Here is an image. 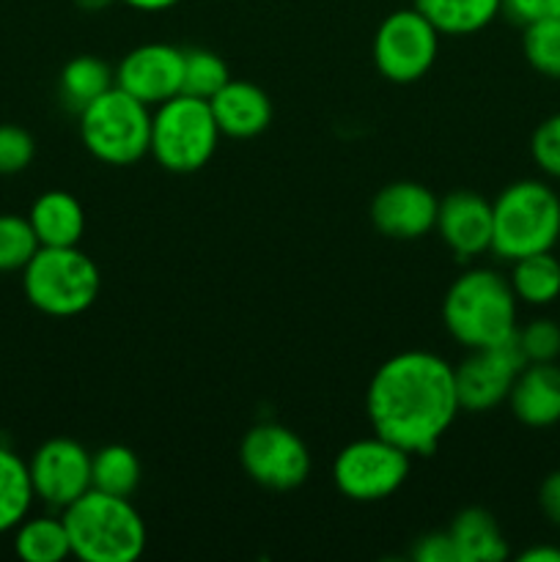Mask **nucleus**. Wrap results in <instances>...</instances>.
<instances>
[{
  "instance_id": "f257e3e1",
  "label": "nucleus",
  "mask_w": 560,
  "mask_h": 562,
  "mask_svg": "<svg viewBox=\"0 0 560 562\" xmlns=\"http://www.w3.org/2000/svg\"><path fill=\"white\" fill-rule=\"evenodd\" d=\"M368 420L410 456L437 450L459 415L456 368L432 351H404L379 366L366 395Z\"/></svg>"
},
{
  "instance_id": "f03ea898",
  "label": "nucleus",
  "mask_w": 560,
  "mask_h": 562,
  "mask_svg": "<svg viewBox=\"0 0 560 562\" xmlns=\"http://www.w3.org/2000/svg\"><path fill=\"white\" fill-rule=\"evenodd\" d=\"M516 294L494 269H470L450 285L443 302L448 333L467 349H489L516 338Z\"/></svg>"
},
{
  "instance_id": "7ed1b4c3",
  "label": "nucleus",
  "mask_w": 560,
  "mask_h": 562,
  "mask_svg": "<svg viewBox=\"0 0 560 562\" xmlns=\"http://www.w3.org/2000/svg\"><path fill=\"white\" fill-rule=\"evenodd\" d=\"M71 554L82 562H135L146 552V521L130 503L99 488H88L64 508Z\"/></svg>"
},
{
  "instance_id": "20e7f679",
  "label": "nucleus",
  "mask_w": 560,
  "mask_h": 562,
  "mask_svg": "<svg viewBox=\"0 0 560 562\" xmlns=\"http://www.w3.org/2000/svg\"><path fill=\"white\" fill-rule=\"evenodd\" d=\"M492 250L505 261L547 252L560 239V195L538 179L505 187L492 203Z\"/></svg>"
},
{
  "instance_id": "39448f33",
  "label": "nucleus",
  "mask_w": 560,
  "mask_h": 562,
  "mask_svg": "<svg viewBox=\"0 0 560 562\" xmlns=\"http://www.w3.org/2000/svg\"><path fill=\"white\" fill-rule=\"evenodd\" d=\"M220 135L209 99L192 93H176L152 113V154L170 173L201 170L217 151Z\"/></svg>"
},
{
  "instance_id": "423d86ee",
  "label": "nucleus",
  "mask_w": 560,
  "mask_h": 562,
  "mask_svg": "<svg viewBox=\"0 0 560 562\" xmlns=\"http://www.w3.org/2000/svg\"><path fill=\"white\" fill-rule=\"evenodd\" d=\"M99 269L80 247H38L22 269L27 302L47 316H77L99 296Z\"/></svg>"
},
{
  "instance_id": "0eeeda50",
  "label": "nucleus",
  "mask_w": 560,
  "mask_h": 562,
  "mask_svg": "<svg viewBox=\"0 0 560 562\" xmlns=\"http://www.w3.org/2000/svg\"><path fill=\"white\" fill-rule=\"evenodd\" d=\"M80 137L108 165H132L152 151V110L113 86L80 113Z\"/></svg>"
},
{
  "instance_id": "6e6552de",
  "label": "nucleus",
  "mask_w": 560,
  "mask_h": 562,
  "mask_svg": "<svg viewBox=\"0 0 560 562\" xmlns=\"http://www.w3.org/2000/svg\"><path fill=\"white\" fill-rule=\"evenodd\" d=\"M412 456L384 437L357 439L346 445L333 464V481L355 503H379L404 486Z\"/></svg>"
},
{
  "instance_id": "1a4fd4ad",
  "label": "nucleus",
  "mask_w": 560,
  "mask_h": 562,
  "mask_svg": "<svg viewBox=\"0 0 560 562\" xmlns=\"http://www.w3.org/2000/svg\"><path fill=\"white\" fill-rule=\"evenodd\" d=\"M439 53V31L417 9L393 11L373 36V60L382 77L415 82L434 66Z\"/></svg>"
},
{
  "instance_id": "9d476101",
  "label": "nucleus",
  "mask_w": 560,
  "mask_h": 562,
  "mask_svg": "<svg viewBox=\"0 0 560 562\" xmlns=\"http://www.w3.org/2000/svg\"><path fill=\"white\" fill-rule=\"evenodd\" d=\"M242 467L264 488L289 492L311 475V453L291 428L261 423L250 428L239 448Z\"/></svg>"
},
{
  "instance_id": "9b49d317",
  "label": "nucleus",
  "mask_w": 560,
  "mask_h": 562,
  "mask_svg": "<svg viewBox=\"0 0 560 562\" xmlns=\"http://www.w3.org/2000/svg\"><path fill=\"white\" fill-rule=\"evenodd\" d=\"M525 366L527 360L516 338L489 349H472V355L456 368V393L461 409L489 412L508 401L511 387Z\"/></svg>"
},
{
  "instance_id": "f8f14e48",
  "label": "nucleus",
  "mask_w": 560,
  "mask_h": 562,
  "mask_svg": "<svg viewBox=\"0 0 560 562\" xmlns=\"http://www.w3.org/2000/svg\"><path fill=\"white\" fill-rule=\"evenodd\" d=\"M33 492L53 508H69L91 488V453L75 439H49L33 453Z\"/></svg>"
},
{
  "instance_id": "ddd939ff",
  "label": "nucleus",
  "mask_w": 560,
  "mask_h": 562,
  "mask_svg": "<svg viewBox=\"0 0 560 562\" xmlns=\"http://www.w3.org/2000/svg\"><path fill=\"white\" fill-rule=\"evenodd\" d=\"M115 86L148 108L168 102L184 86V53L170 44H143L115 69Z\"/></svg>"
},
{
  "instance_id": "4468645a",
  "label": "nucleus",
  "mask_w": 560,
  "mask_h": 562,
  "mask_svg": "<svg viewBox=\"0 0 560 562\" xmlns=\"http://www.w3.org/2000/svg\"><path fill=\"white\" fill-rule=\"evenodd\" d=\"M439 201L417 181H395L382 187L371 203V220L390 239H421L437 225Z\"/></svg>"
},
{
  "instance_id": "2eb2a0df",
  "label": "nucleus",
  "mask_w": 560,
  "mask_h": 562,
  "mask_svg": "<svg viewBox=\"0 0 560 562\" xmlns=\"http://www.w3.org/2000/svg\"><path fill=\"white\" fill-rule=\"evenodd\" d=\"M445 245L461 258H475L492 250L494 214L492 203L478 192L459 190L439 201L437 225Z\"/></svg>"
},
{
  "instance_id": "dca6fc26",
  "label": "nucleus",
  "mask_w": 560,
  "mask_h": 562,
  "mask_svg": "<svg viewBox=\"0 0 560 562\" xmlns=\"http://www.w3.org/2000/svg\"><path fill=\"white\" fill-rule=\"evenodd\" d=\"M511 412L527 428H549L560 423V366L527 362L508 395Z\"/></svg>"
},
{
  "instance_id": "f3484780",
  "label": "nucleus",
  "mask_w": 560,
  "mask_h": 562,
  "mask_svg": "<svg viewBox=\"0 0 560 562\" xmlns=\"http://www.w3.org/2000/svg\"><path fill=\"white\" fill-rule=\"evenodd\" d=\"M209 104L220 132L239 140L261 135L272 121V102L256 82L228 80L209 99Z\"/></svg>"
},
{
  "instance_id": "a211bd4d",
  "label": "nucleus",
  "mask_w": 560,
  "mask_h": 562,
  "mask_svg": "<svg viewBox=\"0 0 560 562\" xmlns=\"http://www.w3.org/2000/svg\"><path fill=\"white\" fill-rule=\"evenodd\" d=\"M27 220L42 247H77L86 231V212L80 201L64 190H49L38 195Z\"/></svg>"
},
{
  "instance_id": "6ab92c4d",
  "label": "nucleus",
  "mask_w": 560,
  "mask_h": 562,
  "mask_svg": "<svg viewBox=\"0 0 560 562\" xmlns=\"http://www.w3.org/2000/svg\"><path fill=\"white\" fill-rule=\"evenodd\" d=\"M448 532L453 538L459 562H500L508 558V541L489 510H461Z\"/></svg>"
},
{
  "instance_id": "aec40b11",
  "label": "nucleus",
  "mask_w": 560,
  "mask_h": 562,
  "mask_svg": "<svg viewBox=\"0 0 560 562\" xmlns=\"http://www.w3.org/2000/svg\"><path fill=\"white\" fill-rule=\"evenodd\" d=\"M415 9L445 36H470L497 20L503 0H415Z\"/></svg>"
},
{
  "instance_id": "412c9836",
  "label": "nucleus",
  "mask_w": 560,
  "mask_h": 562,
  "mask_svg": "<svg viewBox=\"0 0 560 562\" xmlns=\"http://www.w3.org/2000/svg\"><path fill=\"white\" fill-rule=\"evenodd\" d=\"M514 269H511V289H514L516 300L525 305L544 307L552 305L560 296V261L547 252H533V256L516 258Z\"/></svg>"
},
{
  "instance_id": "4be33fe9",
  "label": "nucleus",
  "mask_w": 560,
  "mask_h": 562,
  "mask_svg": "<svg viewBox=\"0 0 560 562\" xmlns=\"http://www.w3.org/2000/svg\"><path fill=\"white\" fill-rule=\"evenodd\" d=\"M115 86V75L97 55H77L60 71V97L77 115Z\"/></svg>"
},
{
  "instance_id": "5701e85b",
  "label": "nucleus",
  "mask_w": 560,
  "mask_h": 562,
  "mask_svg": "<svg viewBox=\"0 0 560 562\" xmlns=\"http://www.w3.org/2000/svg\"><path fill=\"white\" fill-rule=\"evenodd\" d=\"M36 492L31 483V470L14 450L0 445V532L16 530L27 519Z\"/></svg>"
},
{
  "instance_id": "b1692460",
  "label": "nucleus",
  "mask_w": 560,
  "mask_h": 562,
  "mask_svg": "<svg viewBox=\"0 0 560 562\" xmlns=\"http://www.w3.org/2000/svg\"><path fill=\"white\" fill-rule=\"evenodd\" d=\"M14 549L25 562H60L71 558V543L64 519H53V516L22 519L16 525Z\"/></svg>"
},
{
  "instance_id": "393cba45",
  "label": "nucleus",
  "mask_w": 560,
  "mask_h": 562,
  "mask_svg": "<svg viewBox=\"0 0 560 562\" xmlns=\"http://www.w3.org/2000/svg\"><path fill=\"white\" fill-rule=\"evenodd\" d=\"M141 483V461L126 445H108L91 456V488L132 497Z\"/></svg>"
},
{
  "instance_id": "a878e982",
  "label": "nucleus",
  "mask_w": 560,
  "mask_h": 562,
  "mask_svg": "<svg viewBox=\"0 0 560 562\" xmlns=\"http://www.w3.org/2000/svg\"><path fill=\"white\" fill-rule=\"evenodd\" d=\"M522 53L538 75L560 80V16L527 22L522 33Z\"/></svg>"
},
{
  "instance_id": "bb28decb",
  "label": "nucleus",
  "mask_w": 560,
  "mask_h": 562,
  "mask_svg": "<svg viewBox=\"0 0 560 562\" xmlns=\"http://www.w3.org/2000/svg\"><path fill=\"white\" fill-rule=\"evenodd\" d=\"M38 236L31 220L16 214H0V272L25 269L38 252Z\"/></svg>"
},
{
  "instance_id": "cd10ccee",
  "label": "nucleus",
  "mask_w": 560,
  "mask_h": 562,
  "mask_svg": "<svg viewBox=\"0 0 560 562\" xmlns=\"http://www.w3.org/2000/svg\"><path fill=\"white\" fill-rule=\"evenodd\" d=\"M228 80V66L220 55H214L212 49H187L181 91L192 93V97L212 99Z\"/></svg>"
},
{
  "instance_id": "c85d7f7f",
  "label": "nucleus",
  "mask_w": 560,
  "mask_h": 562,
  "mask_svg": "<svg viewBox=\"0 0 560 562\" xmlns=\"http://www.w3.org/2000/svg\"><path fill=\"white\" fill-rule=\"evenodd\" d=\"M516 344L527 362H558L560 357V327L552 318H533L516 329Z\"/></svg>"
},
{
  "instance_id": "c756f323",
  "label": "nucleus",
  "mask_w": 560,
  "mask_h": 562,
  "mask_svg": "<svg viewBox=\"0 0 560 562\" xmlns=\"http://www.w3.org/2000/svg\"><path fill=\"white\" fill-rule=\"evenodd\" d=\"M36 143L22 126L0 124V176H14L33 162Z\"/></svg>"
},
{
  "instance_id": "7c9ffc66",
  "label": "nucleus",
  "mask_w": 560,
  "mask_h": 562,
  "mask_svg": "<svg viewBox=\"0 0 560 562\" xmlns=\"http://www.w3.org/2000/svg\"><path fill=\"white\" fill-rule=\"evenodd\" d=\"M533 162L547 176L560 181V113L549 115L536 126L530 137Z\"/></svg>"
},
{
  "instance_id": "2f4dec72",
  "label": "nucleus",
  "mask_w": 560,
  "mask_h": 562,
  "mask_svg": "<svg viewBox=\"0 0 560 562\" xmlns=\"http://www.w3.org/2000/svg\"><path fill=\"white\" fill-rule=\"evenodd\" d=\"M412 558L417 562H459L450 532H428V536H423L412 549Z\"/></svg>"
},
{
  "instance_id": "473e14b6",
  "label": "nucleus",
  "mask_w": 560,
  "mask_h": 562,
  "mask_svg": "<svg viewBox=\"0 0 560 562\" xmlns=\"http://www.w3.org/2000/svg\"><path fill=\"white\" fill-rule=\"evenodd\" d=\"M503 11L511 20L527 25L544 16H560V0H503Z\"/></svg>"
},
{
  "instance_id": "72a5a7b5",
  "label": "nucleus",
  "mask_w": 560,
  "mask_h": 562,
  "mask_svg": "<svg viewBox=\"0 0 560 562\" xmlns=\"http://www.w3.org/2000/svg\"><path fill=\"white\" fill-rule=\"evenodd\" d=\"M538 503H541L544 516L555 527H560V470L544 477L541 488H538Z\"/></svg>"
},
{
  "instance_id": "f704fd0d",
  "label": "nucleus",
  "mask_w": 560,
  "mask_h": 562,
  "mask_svg": "<svg viewBox=\"0 0 560 562\" xmlns=\"http://www.w3.org/2000/svg\"><path fill=\"white\" fill-rule=\"evenodd\" d=\"M519 562H560L558 547H530L519 554Z\"/></svg>"
},
{
  "instance_id": "c9c22d12",
  "label": "nucleus",
  "mask_w": 560,
  "mask_h": 562,
  "mask_svg": "<svg viewBox=\"0 0 560 562\" xmlns=\"http://www.w3.org/2000/svg\"><path fill=\"white\" fill-rule=\"evenodd\" d=\"M121 3L132 5L137 11H165L179 3V0H121Z\"/></svg>"
},
{
  "instance_id": "e433bc0d",
  "label": "nucleus",
  "mask_w": 560,
  "mask_h": 562,
  "mask_svg": "<svg viewBox=\"0 0 560 562\" xmlns=\"http://www.w3.org/2000/svg\"><path fill=\"white\" fill-rule=\"evenodd\" d=\"M75 3L80 5L82 11H99V9H104V5L113 3V0H75Z\"/></svg>"
}]
</instances>
